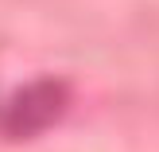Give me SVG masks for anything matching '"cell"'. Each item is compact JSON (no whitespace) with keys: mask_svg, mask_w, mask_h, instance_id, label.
Instances as JSON below:
<instances>
[{"mask_svg":"<svg viewBox=\"0 0 159 152\" xmlns=\"http://www.w3.org/2000/svg\"><path fill=\"white\" fill-rule=\"evenodd\" d=\"M66 109V82L58 78H39V82L23 86L8 109L0 113V133L12 140H27V137H39L43 129H51L54 121L62 117Z\"/></svg>","mask_w":159,"mask_h":152,"instance_id":"6da1fadb","label":"cell"}]
</instances>
